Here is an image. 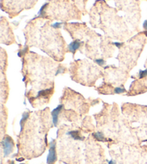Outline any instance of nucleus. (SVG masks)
Returning <instances> with one entry per match:
<instances>
[{
    "instance_id": "f03ea898",
    "label": "nucleus",
    "mask_w": 147,
    "mask_h": 164,
    "mask_svg": "<svg viewBox=\"0 0 147 164\" xmlns=\"http://www.w3.org/2000/svg\"><path fill=\"white\" fill-rule=\"evenodd\" d=\"M56 142L53 140L50 143V148L49 154L47 158V163L48 164H54L57 160V154H56Z\"/></svg>"
},
{
    "instance_id": "7ed1b4c3",
    "label": "nucleus",
    "mask_w": 147,
    "mask_h": 164,
    "mask_svg": "<svg viewBox=\"0 0 147 164\" xmlns=\"http://www.w3.org/2000/svg\"><path fill=\"white\" fill-rule=\"evenodd\" d=\"M62 107H63V105H59L58 107H56L52 112H51V115H52V122H53V124H55V126L57 125V122H58V115L60 114Z\"/></svg>"
},
{
    "instance_id": "39448f33",
    "label": "nucleus",
    "mask_w": 147,
    "mask_h": 164,
    "mask_svg": "<svg viewBox=\"0 0 147 164\" xmlns=\"http://www.w3.org/2000/svg\"><path fill=\"white\" fill-rule=\"evenodd\" d=\"M143 28H144V29L146 30H147V20H146V21H145L144 23Z\"/></svg>"
},
{
    "instance_id": "423d86ee",
    "label": "nucleus",
    "mask_w": 147,
    "mask_h": 164,
    "mask_svg": "<svg viewBox=\"0 0 147 164\" xmlns=\"http://www.w3.org/2000/svg\"><path fill=\"white\" fill-rule=\"evenodd\" d=\"M9 164H15V163H14L13 160H12V161H10V163Z\"/></svg>"
},
{
    "instance_id": "f257e3e1",
    "label": "nucleus",
    "mask_w": 147,
    "mask_h": 164,
    "mask_svg": "<svg viewBox=\"0 0 147 164\" xmlns=\"http://www.w3.org/2000/svg\"><path fill=\"white\" fill-rule=\"evenodd\" d=\"M14 147H15V145H14L13 140L8 135H6L1 141V148H2L4 157H7L9 154L13 152Z\"/></svg>"
},
{
    "instance_id": "20e7f679",
    "label": "nucleus",
    "mask_w": 147,
    "mask_h": 164,
    "mask_svg": "<svg viewBox=\"0 0 147 164\" xmlns=\"http://www.w3.org/2000/svg\"><path fill=\"white\" fill-rule=\"evenodd\" d=\"M80 46V42L78 40H75L68 45V50H69V51L71 52V53H75L76 50L79 49Z\"/></svg>"
}]
</instances>
